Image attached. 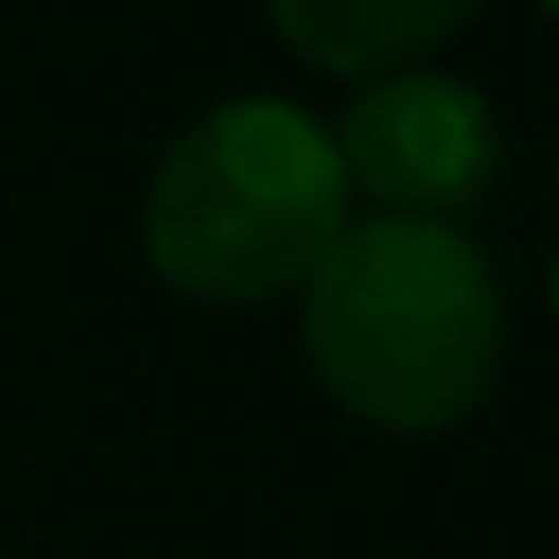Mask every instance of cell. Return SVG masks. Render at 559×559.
I'll list each match as a JSON object with an SVG mask.
<instances>
[{
	"mask_svg": "<svg viewBox=\"0 0 559 559\" xmlns=\"http://www.w3.org/2000/svg\"><path fill=\"white\" fill-rule=\"evenodd\" d=\"M299 345L353 421L444 437L490 399L506 360L498 269L460 223H345L299 284Z\"/></svg>",
	"mask_w": 559,
	"mask_h": 559,
	"instance_id": "1",
	"label": "cell"
},
{
	"mask_svg": "<svg viewBox=\"0 0 559 559\" xmlns=\"http://www.w3.org/2000/svg\"><path fill=\"white\" fill-rule=\"evenodd\" d=\"M353 223L337 139L284 93H238L192 116L146 177V269L200 307H261L314 276Z\"/></svg>",
	"mask_w": 559,
	"mask_h": 559,
	"instance_id": "2",
	"label": "cell"
},
{
	"mask_svg": "<svg viewBox=\"0 0 559 559\" xmlns=\"http://www.w3.org/2000/svg\"><path fill=\"white\" fill-rule=\"evenodd\" d=\"M330 139H337L353 200L406 223H460L506 162V123L490 93L429 62L360 78Z\"/></svg>",
	"mask_w": 559,
	"mask_h": 559,
	"instance_id": "3",
	"label": "cell"
},
{
	"mask_svg": "<svg viewBox=\"0 0 559 559\" xmlns=\"http://www.w3.org/2000/svg\"><path fill=\"white\" fill-rule=\"evenodd\" d=\"M483 0H269L276 39L322 78H383L444 47Z\"/></svg>",
	"mask_w": 559,
	"mask_h": 559,
	"instance_id": "4",
	"label": "cell"
},
{
	"mask_svg": "<svg viewBox=\"0 0 559 559\" xmlns=\"http://www.w3.org/2000/svg\"><path fill=\"white\" fill-rule=\"evenodd\" d=\"M544 299H551V314H559V253H551V269H544Z\"/></svg>",
	"mask_w": 559,
	"mask_h": 559,
	"instance_id": "5",
	"label": "cell"
},
{
	"mask_svg": "<svg viewBox=\"0 0 559 559\" xmlns=\"http://www.w3.org/2000/svg\"><path fill=\"white\" fill-rule=\"evenodd\" d=\"M536 9H544V16H551V24H559V0H536Z\"/></svg>",
	"mask_w": 559,
	"mask_h": 559,
	"instance_id": "6",
	"label": "cell"
}]
</instances>
